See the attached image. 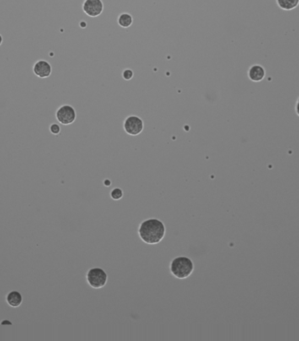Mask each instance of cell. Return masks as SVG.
Wrapping results in <instances>:
<instances>
[{
    "mask_svg": "<svg viewBox=\"0 0 299 341\" xmlns=\"http://www.w3.org/2000/svg\"><path fill=\"white\" fill-rule=\"evenodd\" d=\"M165 226L160 220L152 218L142 221L138 227V235L146 244H158L165 235Z\"/></svg>",
    "mask_w": 299,
    "mask_h": 341,
    "instance_id": "cell-1",
    "label": "cell"
},
{
    "mask_svg": "<svg viewBox=\"0 0 299 341\" xmlns=\"http://www.w3.org/2000/svg\"><path fill=\"white\" fill-rule=\"evenodd\" d=\"M194 271V265L192 259L186 256H179L172 259L170 264V271L178 279H186Z\"/></svg>",
    "mask_w": 299,
    "mask_h": 341,
    "instance_id": "cell-2",
    "label": "cell"
},
{
    "mask_svg": "<svg viewBox=\"0 0 299 341\" xmlns=\"http://www.w3.org/2000/svg\"><path fill=\"white\" fill-rule=\"evenodd\" d=\"M55 118L62 125H71L77 121V110L70 104L61 105L55 112Z\"/></svg>",
    "mask_w": 299,
    "mask_h": 341,
    "instance_id": "cell-3",
    "label": "cell"
},
{
    "mask_svg": "<svg viewBox=\"0 0 299 341\" xmlns=\"http://www.w3.org/2000/svg\"><path fill=\"white\" fill-rule=\"evenodd\" d=\"M87 282L94 289H101L106 285L108 275L101 268H91L86 276Z\"/></svg>",
    "mask_w": 299,
    "mask_h": 341,
    "instance_id": "cell-4",
    "label": "cell"
},
{
    "mask_svg": "<svg viewBox=\"0 0 299 341\" xmlns=\"http://www.w3.org/2000/svg\"><path fill=\"white\" fill-rule=\"evenodd\" d=\"M122 127L128 135L138 136L144 130V120L137 115H131L124 119Z\"/></svg>",
    "mask_w": 299,
    "mask_h": 341,
    "instance_id": "cell-5",
    "label": "cell"
},
{
    "mask_svg": "<svg viewBox=\"0 0 299 341\" xmlns=\"http://www.w3.org/2000/svg\"><path fill=\"white\" fill-rule=\"evenodd\" d=\"M83 11L89 18H97L104 13V2L103 0H84Z\"/></svg>",
    "mask_w": 299,
    "mask_h": 341,
    "instance_id": "cell-6",
    "label": "cell"
},
{
    "mask_svg": "<svg viewBox=\"0 0 299 341\" xmlns=\"http://www.w3.org/2000/svg\"><path fill=\"white\" fill-rule=\"evenodd\" d=\"M33 73L37 78L47 79L52 75V65L46 60H39L34 64Z\"/></svg>",
    "mask_w": 299,
    "mask_h": 341,
    "instance_id": "cell-7",
    "label": "cell"
},
{
    "mask_svg": "<svg viewBox=\"0 0 299 341\" xmlns=\"http://www.w3.org/2000/svg\"><path fill=\"white\" fill-rule=\"evenodd\" d=\"M267 74V71L263 65L253 64L251 65L248 70H247V77L251 82L254 83H260L264 79Z\"/></svg>",
    "mask_w": 299,
    "mask_h": 341,
    "instance_id": "cell-8",
    "label": "cell"
},
{
    "mask_svg": "<svg viewBox=\"0 0 299 341\" xmlns=\"http://www.w3.org/2000/svg\"><path fill=\"white\" fill-rule=\"evenodd\" d=\"M117 25H119L120 28H123V29H128V28H132L133 23H134V19L133 16L129 13H122L119 14L116 19Z\"/></svg>",
    "mask_w": 299,
    "mask_h": 341,
    "instance_id": "cell-9",
    "label": "cell"
},
{
    "mask_svg": "<svg viewBox=\"0 0 299 341\" xmlns=\"http://www.w3.org/2000/svg\"><path fill=\"white\" fill-rule=\"evenodd\" d=\"M6 302L11 307H18L22 304L21 294L18 292H16V291L9 292L6 296Z\"/></svg>",
    "mask_w": 299,
    "mask_h": 341,
    "instance_id": "cell-10",
    "label": "cell"
},
{
    "mask_svg": "<svg viewBox=\"0 0 299 341\" xmlns=\"http://www.w3.org/2000/svg\"><path fill=\"white\" fill-rule=\"evenodd\" d=\"M278 7L283 11H294L299 7V0H276Z\"/></svg>",
    "mask_w": 299,
    "mask_h": 341,
    "instance_id": "cell-11",
    "label": "cell"
},
{
    "mask_svg": "<svg viewBox=\"0 0 299 341\" xmlns=\"http://www.w3.org/2000/svg\"><path fill=\"white\" fill-rule=\"evenodd\" d=\"M135 76V72L132 68H126L122 71V78L123 81H132Z\"/></svg>",
    "mask_w": 299,
    "mask_h": 341,
    "instance_id": "cell-12",
    "label": "cell"
},
{
    "mask_svg": "<svg viewBox=\"0 0 299 341\" xmlns=\"http://www.w3.org/2000/svg\"><path fill=\"white\" fill-rule=\"evenodd\" d=\"M123 196V192L121 188H114L113 190L110 192V197L114 200H120Z\"/></svg>",
    "mask_w": 299,
    "mask_h": 341,
    "instance_id": "cell-13",
    "label": "cell"
},
{
    "mask_svg": "<svg viewBox=\"0 0 299 341\" xmlns=\"http://www.w3.org/2000/svg\"><path fill=\"white\" fill-rule=\"evenodd\" d=\"M49 133H51L52 135L57 136L61 133V128L58 123H53L49 125L48 127Z\"/></svg>",
    "mask_w": 299,
    "mask_h": 341,
    "instance_id": "cell-14",
    "label": "cell"
},
{
    "mask_svg": "<svg viewBox=\"0 0 299 341\" xmlns=\"http://www.w3.org/2000/svg\"><path fill=\"white\" fill-rule=\"evenodd\" d=\"M295 111H296V114L299 117V97L296 100V106H295Z\"/></svg>",
    "mask_w": 299,
    "mask_h": 341,
    "instance_id": "cell-15",
    "label": "cell"
},
{
    "mask_svg": "<svg viewBox=\"0 0 299 341\" xmlns=\"http://www.w3.org/2000/svg\"><path fill=\"white\" fill-rule=\"evenodd\" d=\"M3 41H4L3 36H2V34H0V46H2V44H3Z\"/></svg>",
    "mask_w": 299,
    "mask_h": 341,
    "instance_id": "cell-16",
    "label": "cell"
}]
</instances>
